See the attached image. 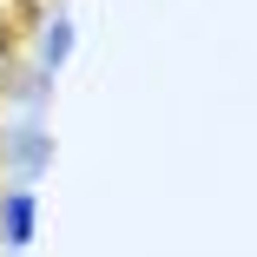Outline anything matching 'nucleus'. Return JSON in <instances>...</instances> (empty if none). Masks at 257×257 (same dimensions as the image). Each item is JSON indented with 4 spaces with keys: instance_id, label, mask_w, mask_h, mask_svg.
<instances>
[{
    "instance_id": "1",
    "label": "nucleus",
    "mask_w": 257,
    "mask_h": 257,
    "mask_svg": "<svg viewBox=\"0 0 257 257\" xmlns=\"http://www.w3.org/2000/svg\"><path fill=\"white\" fill-rule=\"evenodd\" d=\"M27 218H33V211H27V198H14V211H7V231H14V237H27Z\"/></svg>"
}]
</instances>
